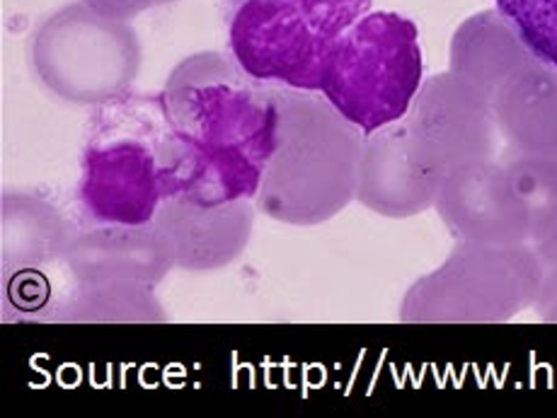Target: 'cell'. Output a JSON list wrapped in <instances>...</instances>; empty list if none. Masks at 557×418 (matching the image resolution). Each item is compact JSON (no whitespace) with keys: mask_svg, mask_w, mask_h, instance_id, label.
<instances>
[{"mask_svg":"<svg viewBox=\"0 0 557 418\" xmlns=\"http://www.w3.org/2000/svg\"><path fill=\"white\" fill-rule=\"evenodd\" d=\"M252 78L165 92L173 148V199L219 208L252 199L282 145V112Z\"/></svg>","mask_w":557,"mask_h":418,"instance_id":"1","label":"cell"},{"mask_svg":"<svg viewBox=\"0 0 557 418\" xmlns=\"http://www.w3.org/2000/svg\"><path fill=\"white\" fill-rule=\"evenodd\" d=\"M543 303H545V309H548V319L557 321V266L543 286Z\"/></svg>","mask_w":557,"mask_h":418,"instance_id":"8","label":"cell"},{"mask_svg":"<svg viewBox=\"0 0 557 418\" xmlns=\"http://www.w3.org/2000/svg\"><path fill=\"white\" fill-rule=\"evenodd\" d=\"M371 13V0H243L228 45L245 78L318 92L330 49Z\"/></svg>","mask_w":557,"mask_h":418,"instance_id":"4","label":"cell"},{"mask_svg":"<svg viewBox=\"0 0 557 418\" xmlns=\"http://www.w3.org/2000/svg\"><path fill=\"white\" fill-rule=\"evenodd\" d=\"M420 29L398 13H369L330 49L318 92L342 122L373 136L391 128L422 88Z\"/></svg>","mask_w":557,"mask_h":418,"instance_id":"3","label":"cell"},{"mask_svg":"<svg viewBox=\"0 0 557 418\" xmlns=\"http://www.w3.org/2000/svg\"><path fill=\"white\" fill-rule=\"evenodd\" d=\"M451 213L468 230L487 235H511L527 220L523 213L513 211L511 199L490 175H470L458 181L451 191Z\"/></svg>","mask_w":557,"mask_h":418,"instance_id":"5","label":"cell"},{"mask_svg":"<svg viewBox=\"0 0 557 418\" xmlns=\"http://www.w3.org/2000/svg\"><path fill=\"white\" fill-rule=\"evenodd\" d=\"M173 148L165 94H122L104 102L83 148L78 203L95 225L138 228L173 199Z\"/></svg>","mask_w":557,"mask_h":418,"instance_id":"2","label":"cell"},{"mask_svg":"<svg viewBox=\"0 0 557 418\" xmlns=\"http://www.w3.org/2000/svg\"><path fill=\"white\" fill-rule=\"evenodd\" d=\"M521 49L557 71V0H492Z\"/></svg>","mask_w":557,"mask_h":418,"instance_id":"6","label":"cell"},{"mask_svg":"<svg viewBox=\"0 0 557 418\" xmlns=\"http://www.w3.org/2000/svg\"><path fill=\"white\" fill-rule=\"evenodd\" d=\"M543 254H545V259H548L553 266H557V232L553 235V238L543 240Z\"/></svg>","mask_w":557,"mask_h":418,"instance_id":"9","label":"cell"},{"mask_svg":"<svg viewBox=\"0 0 557 418\" xmlns=\"http://www.w3.org/2000/svg\"><path fill=\"white\" fill-rule=\"evenodd\" d=\"M513 194L519 211L541 242L557 232V157L539 153L519 167Z\"/></svg>","mask_w":557,"mask_h":418,"instance_id":"7","label":"cell"}]
</instances>
